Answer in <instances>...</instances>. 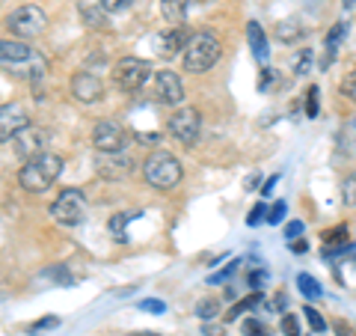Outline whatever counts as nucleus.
Returning a JSON list of instances; mask_svg holds the SVG:
<instances>
[{
	"instance_id": "nucleus-8",
	"label": "nucleus",
	"mask_w": 356,
	"mask_h": 336,
	"mask_svg": "<svg viewBox=\"0 0 356 336\" xmlns=\"http://www.w3.org/2000/svg\"><path fill=\"white\" fill-rule=\"evenodd\" d=\"M134 167H137V161H134V155L128 149H122V152H98L95 155V170H98V176L110 178V182L128 178L134 173Z\"/></svg>"
},
{
	"instance_id": "nucleus-2",
	"label": "nucleus",
	"mask_w": 356,
	"mask_h": 336,
	"mask_svg": "<svg viewBox=\"0 0 356 336\" xmlns=\"http://www.w3.org/2000/svg\"><path fill=\"white\" fill-rule=\"evenodd\" d=\"M181 176H184V167L178 164L175 155L163 152V149L152 152L149 158L143 161V178L158 190H172L178 182H181Z\"/></svg>"
},
{
	"instance_id": "nucleus-20",
	"label": "nucleus",
	"mask_w": 356,
	"mask_h": 336,
	"mask_svg": "<svg viewBox=\"0 0 356 336\" xmlns=\"http://www.w3.org/2000/svg\"><path fill=\"white\" fill-rule=\"evenodd\" d=\"M297 289H300V295L309 298V300L324 298V289H321V283L312 274H297Z\"/></svg>"
},
{
	"instance_id": "nucleus-42",
	"label": "nucleus",
	"mask_w": 356,
	"mask_h": 336,
	"mask_svg": "<svg viewBox=\"0 0 356 336\" xmlns=\"http://www.w3.org/2000/svg\"><path fill=\"white\" fill-rule=\"evenodd\" d=\"M303 223H300V220H291V223H288V227H285V238L288 241H294V238H300V235H303Z\"/></svg>"
},
{
	"instance_id": "nucleus-25",
	"label": "nucleus",
	"mask_w": 356,
	"mask_h": 336,
	"mask_svg": "<svg viewBox=\"0 0 356 336\" xmlns=\"http://www.w3.org/2000/svg\"><path fill=\"white\" fill-rule=\"evenodd\" d=\"M300 312H303V316H306L309 328H312V333H315V336H321V333L327 330V321H324V316H321V312H318L315 307H303Z\"/></svg>"
},
{
	"instance_id": "nucleus-16",
	"label": "nucleus",
	"mask_w": 356,
	"mask_h": 336,
	"mask_svg": "<svg viewBox=\"0 0 356 336\" xmlns=\"http://www.w3.org/2000/svg\"><path fill=\"white\" fill-rule=\"evenodd\" d=\"M276 39L280 42H285V45H297V42H303L306 39V27H303V21H297V18H285V21H280L276 24Z\"/></svg>"
},
{
	"instance_id": "nucleus-21",
	"label": "nucleus",
	"mask_w": 356,
	"mask_h": 336,
	"mask_svg": "<svg viewBox=\"0 0 356 336\" xmlns=\"http://www.w3.org/2000/svg\"><path fill=\"white\" fill-rule=\"evenodd\" d=\"M161 9H163V18L172 27L184 24V0H161Z\"/></svg>"
},
{
	"instance_id": "nucleus-15",
	"label": "nucleus",
	"mask_w": 356,
	"mask_h": 336,
	"mask_svg": "<svg viewBox=\"0 0 356 336\" xmlns=\"http://www.w3.org/2000/svg\"><path fill=\"white\" fill-rule=\"evenodd\" d=\"M33 51L27 42L21 39H0V66H6V69H15V66L33 60Z\"/></svg>"
},
{
	"instance_id": "nucleus-4",
	"label": "nucleus",
	"mask_w": 356,
	"mask_h": 336,
	"mask_svg": "<svg viewBox=\"0 0 356 336\" xmlns=\"http://www.w3.org/2000/svg\"><path fill=\"white\" fill-rule=\"evenodd\" d=\"M149 77H152V63L140 60V57H122L113 66V84L128 96L140 93V89L149 84Z\"/></svg>"
},
{
	"instance_id": "nucleus-33",
	"label": "nucleus",
	"mask_w": 356,
	"mask_h": 336,
	"mask_svg": "<svg viewBox=\"0 0 356 336\" xmlns=\"http://www.w3.org/2000/svg\"><path fill=\"white\" fill-rule=\"evenodd\" d=\"M98 6H102L104 13H125V9L134 6V0H98Z\"/></svg>"
},
{
	"instance_id": "nucleus-26",
	"label": "nucleus",
	"mask_w": 356,
	"mask_h": 336,
	"mask_svg": "<svg viewBox=\"0 0 356 336\" xmlns=\"http://www.w3.org/2000/svg\"><path fill=\"white\" fill-rule=\"evenodd\" d=\"M131 220H134L131 211H122V215H116L113 220H110V232L116 235V241H119V244H125V241H128V238H125V223H131Z\"/></svg>"
},
{
	"instance_id": "nucleus-24",
	"label": "nucleus",
	"mask_w": 356,
	"mask_h": 336,
	"mask_svg": "<svg viewBox=\"0 0 356 336\" xmlns=\"http://www.w3.org/2000/svg\"><path fill=\"white\" fill-rule=\"evenodd\" d=\"M312 60H315V54H312V48H300V51L294 54V57H291V69H294V75H309Z\"/></svg>"
},
{
	"instance_id": "nucleus-46",
	"label": "nucleus",
	"mask_w": 356,
	"mask_h": 336,
	"mask_svg": "<svg viewBox=\"0 0 356 336\" xmlns=\"http://www.w3.org/2000/svg\"><path fill=\"white\" fill-rule=\"evenodd\" d=\"M341 9H344V13H353V9H356V0H341Z\"/></svg>"
},
{
	"instance_id": "nucleus-13",
	"label": "nucleus",
	"mask_w": 356,
	"mask_h": 336,
	"mask_svg": "<svg viewBox=\"0 0 356 336\" xmlns=\"http://www.w3.org/2000/svg\"><path fill=\"white\" fill-rule=\"evenodd\" d=\"M27 125H30V116L18 102H9L0 107V140H13L15 134L24 131Z\"/></svg>"
},
{
	"instance_id": "nucleus-40",
	"label": "nucleus",
	"mask_w": 356,
	"mask_h": 336,
	"mask_svg": "<svg viewBox=\"0 0 356 336\" xmlns=\"http://www.w3.org/2000/svg\"><path fill=\"white\" fill-rule=\"evenodd\" d=\"M341 93L348 96L350 102H356V72H350V75L341 81Z\"/></svg>"
},
{
	"instance_id": "nucleus-37",
	"label": "nucleus",
	"mask_w": 356,
	"mask_h": 336,
	"mask_svg": "<svg viewBox=\"0 0 356 336\" xmlns=\"http://www.w3.org/2000/svg\"><path fill=\"white\" fill-rule=\"evenodd\" d=\"M54 328H60V319H57V316H48V319H39L30 330H33V333H44V330H54Z\"/></svg>"
},
{
	"instance_id": "nucleus-9",
	"label": "nucleus",
	"mask_w": 356,
	"mask_h": 336,
	"mask_svg": "<svg viewBox=\"0 0 356 336\" xmlns=\"http://www.w3.org/2000/svg\"><path fill=\"white\" fill-rule=\"evenodd\" d=\"M92 146L98 152H122L125 149V128L116 119H102L92 128Z\"/></svg>"
},
{
	"instance_id": "nucleus-17",
	"label": "nucleus",
	"mask_w": 356,
	"mask_h": 336,
	"mask_svg": "<svg viewBox=\"0 0 356 336\" xmlns=\"http://www.w3.org/2000/svg\"><path fill=\"white\" fill-rule=\"evenodd\" d=\"M247 42H250V51L255 54V60H267V54H270V45H267V36L259 21H250L247 24Z\"/></svg>"
},
{
	"instance_id": "nucleus-10",
	"label": "nucleus",
	"mask_w": 356,
	"mask_h": 336,
	"mask_svg": "<svg viewBox=\"0 0 356 336\" xmlns=\"http://www.w3.org/2000/svg\"><path fill=\"white\" fill-rule=\"evenodd\" d=\"M191 39H193L191 27L178 24V27H170V30H163V33L154 36V51H158L161 60H172L178 51L187 48V42H191Z\"/></svg>"
},
{
	"instance_id": "nucleus-44",
	"label": "nucleus",
	"mask_w": 356,
	"mask_h": 336,
	"mask_svg": "<svg viewBox=\"0 0 356 336\" xmlns=\"http://www.w3.org/2000/svg\"><path fill=\"white\" fill-rule=\"evenodd\" d=\"M280 178H282L280 173H273V178H267V182L261 185V197H270V190H273V185H276V182H280Z\"/></svg>"
},
{
	"instance_id": "nucleus-27",
	"label": "nucleus",
	"mask_w": 356,
	"mask_h": 336,
	"mask_svg": "<svg viewBox=\"0 0 356 336\" xmlns=\"http://www.w3.org/2000/svg\"><path fill=\"white\" fill-rule=\"evenodd\" d=\"M217 312H220V300H214V298H205V300H199L196 304V316L202 321L217 319Z\"/></svg>"
},
{
	"instance_id": "nucleus-43",
	"label": "nucleus",
	"mask_w": 356,
	"mask_h": 336,
	"mask_svg": "<svg viewBox=\"0 0 356 336\" xmlns=\"http://www.w3.org/2000/svg\"><path fill=\"white\" fill-rule=\"evenodd\" d=\"M202 336H226V328H222V324H205Z\"/></svg>"
},
{
	"instance_id": "nucleus-28",
	"label": "nucleus",
	"mask_w": 356,
	"mask_h": 336,
	"mask_svg": "<svg viewBox=\"0 0 356 336\" xmlns=\"http://www.w3.org/2000/svg\"><path fill=\"white\" fill-rule=\"evenodd\" d=\"M282 86V77L276 69H264L261 72V81H259V89L261 93H270V89H280Z\"/></svg>"
},
{
	"instance_id": "nucleus-47",
	"label": "nucleus",
	"mask_w": 356,
	"mask_h": 336,
	"mask_svg": "<svg viewBox=\"0 0 356 336\" xmlns=\"http://www.w3.org/2000/svg\"><path fill=\"white\" fill-rule=\"evenodd\" d=\"M131 336H161V333H149V330H143V333H131Z\"/></svg>"
},
{
	"instance_id": "nucleus-48",
	"label": "nucleus",
	"mask_w": 356,
	"mask_h": 336,
	"mask_svg": "<svg viewBox=\"0 0 356 336\" xmlns=\"http://www.w3.org/2000/svg\"><path fill=\"white\" fill-rule=\"evenodd\" d=\"M353 125H356V119H353Z\"/></svg>"
},
{
	"instance_id": "nucleus-38",
	"label": "nucleus",
	"mask_w": 356,
	"mask_h": 336,
	"mask_svg": "<svg viewBox=\"0 0 356 336\" xmlns=\"http://www.w3.org/2000/svg\"><path fill=\"white\" fill-rule=\"evenodd\" d=\"M140 310H146V312H154V316H161V312H166V304L161 298H146L140 304Z\"/></svg>"
},
{
	"instance_id": "nucleus-1",
	"label": "nucleus",
	"mask_w": 356,
	"mask_h": 336,
	"mask_svg": "<svg viewBox=\"0 0 356 336\" xmlns=\"http://www.w3.org/2000/svg\"><path fill=\"white\" fill-rule=\"evenodd\" d=\"M63 173V158L54 152H42L36 158L24 161V167L18 170V185L30 190V194H39V190H48Z\"/></svg>"
},
{
	"instance_id": "nucleus-32",
	"label": "nucleus",
	"mask_w": 356,
	"mask_h": 336,
	"mask_svg": "<svg viewBox=\"0 0 356 336\" xmlns=\"http://www.w3.org/2000/svg\"><path fill=\"white\" fill-rule=\"evenodd\" d=\"M324 241H327V247H339V244L348 241V227H336V229L324 232Z\"/></svg>"
},
{
	"instance_id": "nucleus-3",
	"label": "nucleus",
	"mask_w": 356,
	"mask_h": 336,
	"mask_svg": "<svg viewBox=\"0 0 356 336\" xmlns=\"http://www.w3.org/2000/svg\"><path fill=\"white\" fill-rule=\"evenodd\" d=\"M220 51H222V45L211 30L193 33V39L184 48V72H193V75L208 72L220 60Z\"/></svg>"
},
{
	"instance_id": "nucleus-39",
	"label": "nucleus",
	"mask_w": 356,
	"mask_h": 336,
	"mask_svg": "<svg viewBox=\"0 0 356 336\" xmlns=\"http://www.w3.org/2000/svg\"><path fill=\"white\" fill-rule=\"evenodd\" d=\"M267 217V206L264 203H259V206H255L252 211H250V217H247V227H259V223Z\"/></svg>"
},
{
	"instance_id": "nucleus-34",
	"label": "nucleus",
	"mask_w": 356,
	"mask_h": 336,
	"mask_svg": "<svg viewBox=\"0 0 356 336\" xmlns=\"http://www.w3.org/2000/svg\"><path fill=\"white\" fill-rule=\"evenodd\" d=\"M318 96H321V89L318 86H309V93H306V116L309 119L318 116Z\"/></svg>"
},
{
	"instance_id": "nucleus-19",
	"label": "nucleus",
	"mask_w": 356,
	"mask_h": 336,
	"mask_svg": "<svg viewBox=\"0 0 356 336\" xmlns=\"http://www.w3.org/2000/svg\"><path fill=\"white\" fill-rule=\"evenodd\" d=\"M81 18L86 21L89 27H95V30L107 27V13L98 3H81Z\"/></svg>"
},
{
	"instance_id": "nucleus-29",
	"label": "nucleus",
	"mask_w": 356,
	"mask_h": 336,
	"mask_svg": "<svg viewBox=\"0 0 356 336\" xmlns=\"http://www.w3.org/2000/svg\"><path fill=\"white\" fill-rule=\"evenodd\" d=\"M341 203L356 208V173H350L348 178H344V185H341Z\"/></svg>"
},
{
	"instance_id": "nucleus-11",
	"label": "nucleus",
	"mask_w": 356,
	"mask_h": 336,
	"mask_svg": "<svg viewBox=\"0 0 356 336\" xmlns=\"http://www.w3.org/2000/svg\"><path fill=\"white\" fill-rule=\"evenodd\" d=\"M154 98L161 105H181L184 102V84L172 69H163V72H154Z\"/></svg>"
},
{
	"instance_id": "nucleus-31",
	"label": "nucleus",
	"mask_w": 356,
	"mask_h": 336,
	"mask_svg": "<svg viewBox=\"0 0 356 336\" xmlns=\"http://www.w3.org/2000/svg\"><path fill=\"white\" fill-rule=\"evenodd\" d=\"M285 211H288V206H285L282 199H280V203H276L273 208H267V217H264V223H270V227H280V223L285 220Z\"/></svg>"
},
{
	"instance_id": "nucleus-6",
	"label": "nucleus",
	"mask_w": 356,
	"mask_h": 336,
	"mask_svg": "<svg viewBox=\"0 0 356 336\" xmlns=\"http://www.w3.org/2000/svg\"><path fill=\"white\" fill-rule=\"evenodd\" d=\"M166 131L181 143V146H196L199 134H202V116L196 107H178L166 122Z\"/></svg>"
},
{
	"instance_id": "nucleus-36",
	"label": "nucleus",
	"mask_w": 356,
	"mask_h": 336,
	"mask_svg": "<svg viewBox=\"0 0 356 336\" xmlns=\"http://www.w3.org/2000/svg\"><path fill=\"white\" fill-rule=\"evenodd\" d=\"M247 280H250V289H252V292H261V286H264V280H267L264 268H252Z\"/></svg>"
},
{
	"instance_id": "nucleus-12",
	"label": "nucleus",
	"mask_w": 356,
	"mask_h": 336,
	"mask_svg": "<svg viewBox=\"0 0 356 336\" xmlns=\"http://www.w3.org/2000/svg\"><path fill=\"white\" fill-rule=\"evenodd\" d=\"M72 96L77 98L81 105H95V102H102V96H104V81L98 75L92 72H77L72 77Z\"/></svg>"
},
{
	"instance_id": "nucleus-7",
	"label": "nucleus",
	"mask_w": 356,
	"mask_h": 336,
	"mask_svg": "<svg viewBox=\"0 0 356 336\" xmlns=\"http://www.w3.org/2000/svg\"><path fill=\"white\" fill-rule=\"evenodd\" d=\"M83 208H86V199L77 188H65L60 190V197L51 203V217L63 223V227H77L83 220Z\"/></svg>"
},
{
	"instance_id": "nucleus-30",
	"label": "nucleus",
	"mask_w": 356,
	"mask_h": 336,
	"mask_svg": "<svg viewBox=\"0 0 356 336\" xmlns=\"http://www.w3.org/2000/svg\"><path fill=\"white\" fill-rule=\"evenodd\" d=\"M280 328H282V333H285V336H300V333H303V328H300V319L294 316V312H288V316H282Z\"/></svg>"
},
{
	"instance_id": "nucleus-35",
	"label": "nucleus",
	"mask_w": 356,
	"mask_h": 336,
	"mask_svg": "<svg viewBox=\"0 0 356 336\" xmlns=\"http://www.w3.org/2000/svg\"><path fill=\"white\" fill-rule=\"evenodd\" d=\"M243 336H267V328L259 319H247L243 321Z\"/></svg>"
},
{
	"instance_id": "nucleus-14",
	"label": "nucleus",
	"mask_w": 356,
	"mask_h": 336,
	"mask_svg": "<svg viewBox=\"0 0 356 336\" xmlns=\"http://www.w3.org/2000/svg\"><path fill=\"white\" fill-rule=\"evenodd\" d=\"M13 143H15V155H18V158L30 161V158H36V155L44 152V149H42V146H44V131L36 128V125L30 122L24 131H18V134H15Z\"/></svg>"
},
{
	"instance_id": "nucleus-18",
	"label": "nucleus",
	"mask_w": 356,
	"mask_h": 336,
	"mask_svg": "<svg viewBox=\"0 0 356 336\" xmlns=\"http://www.w3.org/2000/svg\"><path fill=\"white\" fill-rule=\"evenodd\" d=\"M348 30H350V24H348V21H336V24H332V30L327 33V60L324 63H321V66H324V69H327V66L332 63V57H336V51H339V45L344 42V39H348Z\"/></svg>"
},
{
	"instance_id": "nucleus-45",
	"label": "nucleus",
	"mask_w": 356,
	"mask_h": 336,
	"mask_svg": "<svg viewBox=\"0 0 356 336\" xmlns=\"http://www.w3.org/2000/svg\"><path fill=\"white\" fill-rule=\"evenodd\" d=\"M288 250H291V253H306L309 244L306 241H288Z\"/></svg>"
},
{
	"instance_id": "nucleus-41",
	"label": "nucleus",
	"mask_w": 356,
	"mask_h": 336,
	"mask_svg": "<svg viewBox=\"0 0 356 336\" xmlns=\"http://www.w3.org/2000/svg\"><path fill=\"white\" fill-rule=\"evenodd\" d=\"M241 262H232V265H226V268H222V271H217V274H211L208 277V283H222V280H229L232 274H235V268H238Z\"/></svg>"
},
{
	"instance_id": "nucleus-23",
	"label": "nucleus",
	"mask_w": 356,
	"mask_h": 336,
	"mask_svg": "<svg viewBox=\"0 0 356 336\" xmlns=\"http://www.w3.org/2000/svg\"><path fill=\"white\" fill-rule=\"evenodd\" d=\"M42 277H44V280H54V283H57V286H74V277L69 274V268H65V265L44 268Z\"/></svg>"
},
{
	"instance_id": "nucleus-22",
	"label": "nucleus",
	"mask_w": 356,
	"mask_h": 336,
	"mask_svg": "<svg viewBox=\"0 0 356 336\" xmlns=\"http://www.w3.org/2000/svg\"><path fill=\"white\" fill-rule=\"evenodd\" d=\"M259 300H261V292H252V295H247L243 300H238V304H235V307H232V310L226 312V324H229V321H238V319L243 316V312H247V310H252L255 304H259Z\"/></svg>"
},
{
	"instance_id": "nucleus-5",
	"label": "nucleus",
	"mask_w": 356,
	"mask_h": 336,
	"mask_svg": "<svg viewBox=\"0 0 356 336\" xmlns=\"http://www.w3.org/2000/svg\"><path fill=\"white\" fill-rule=\"evenodd\" d=\"M6 27H9V33H13L15 39L24 42V39L39 36V33L48 27V15H44L42 6L27 3V6H18V9H13V13H9Z\"/></svg>"
}]
</instances>
